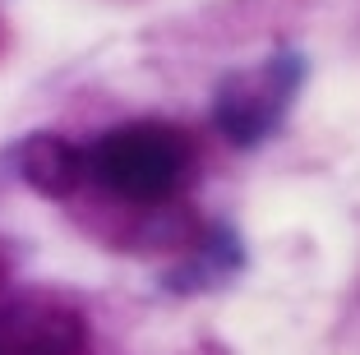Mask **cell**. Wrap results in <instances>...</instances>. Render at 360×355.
Returning a JSON list of instances; mask_svg holds the SVG:
<instances>
[{
    "label": "cell",
    "mask_w": 360,
    "mask_h": 355,
    "mask_svg": "<svg viewBox=\"0 0 360 355\" xmlns=\"http://www.w3.org/2000/svg\"><path fill=\"white\" fill-rule=\"evenodd\" d=\"M88 176L116 199L129 203H162L190 176V143L171 125H120L84 148Z\"/></svg>",
    "instance_id": "obj_1"
},
{
    "label": "cell",
    "mask_w": 360,
    "mask_h": 355,
    "mask_svg": "<svg viewBox=\"0 0 360 355\" xmlns=\"http://www.w3.org/2000/svg\"><path fill=\"white\" fill-rule=\"evenodd\" d=\"M305 56L300 51H273L259 65L231 70L212 93V125L226 143L236 148H259L282 129V120L291 115L300 88H305Z\"/></svg>",
    "instance_id": "obj_2"
},
{
    "label": "cell",
    "mask_w": 360,
    "mask_h": 355,
    "mask_svg": "<svg viewBox=\"0 0 360 355\" xmlns=\"http://www.w3.org/2000/svg\"><path fill=\"white\" fill-rule=\"evenodd\" d=\"M88 328L75 309L23 300L0 309V355H84Z\"/></svg>",
    "instance_id": "obj_3"
},
{
    "label": "cell",
    "mask_w": 360,
    "mask_h": 355,
    "mask_svg": "<svg viewBox=\"0 0 360 355\" xmlns=\"http://www.w3.org/2000/svg\"><path fill=\"white\" fill-rule=\"evenodd\" d=\"M14 162H19V180L23 185H32L37 194H46V199H70V194L84 185V176H88L84 148L70 143V138H60V134L23 138L19 153H14Z\"/></svg>",
    "instance_id": "obj_4"
},
{
    "label": "cell",
    "mask_w": 360,
    "mask_h": 355,
    "mask_svg": "<svg viewBox=\"0 0 360 355\" xmlns=\"http://www.w3.org/2000/svg\"><path fill=\"white\" fill-rule=\"evenodd\" d=\"M240 268H245V250H240V240H236L231 231H208V235L194 245L190 259H185V263H180V268L167 277V286H171V291H180V295L212 291V286L231 282Z\"/></svg>",
    "instance_id": "obj_5"
}]
</instances>
